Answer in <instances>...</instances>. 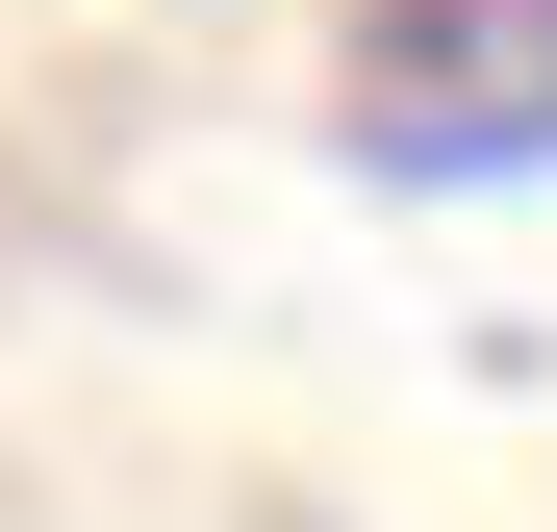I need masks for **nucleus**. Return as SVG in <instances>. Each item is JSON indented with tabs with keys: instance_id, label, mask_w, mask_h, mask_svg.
I'll return each mask as SVG.
<instances>
[{
	"instance_id": "f257e3e1",
	"label": "nucleus",
	"mask_w": 557,
	"mask_h": 532,
	"mask_svg": "<svg viewBox=\"0 0 557 532\" xmlns=\"http://www.w3.org/2000/svg\"><path fill=\"white\" fill-rule=\"evenodd\" d=\"M330 127L355 177H557V0H355Z\"/></svg>"
}]
</instances>
